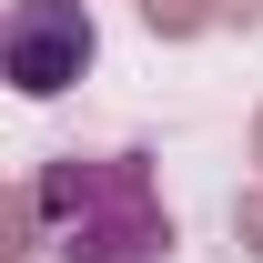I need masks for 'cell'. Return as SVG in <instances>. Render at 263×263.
I'll return each mask as SVG.
<instances>
[{
	"mask_svg": "<svg viewBox=\"0 0 263 263\" xmlns=\"http://www.w3.org/2000/svg\"><path fill=\"white\" fill-rule=\"evenodd\" d=\"M91 61H101L91 0H10V21H0V81L21 101H61Z\"/></svg>",
	"mask_w": 263,
	"mask_h": 263,
	"instance_id": "7a4b0ae2",
	"label": "cell"
},
{
	"mask_svg": "<svg viewBox=\"0 0 263 263\" xmlns=\"http://www.w3.org/2000/svg\"><path fill=\"white\" fill-rule=\"evenodd\" d=\"M233 253L263 263V182H243V193H233Z\"/></svg>",
	"mask_w": 263,
	"mask_h": 263,
	"instance_id": "5b68a950",
	"label": "cell"
},
{
	"mask_svg": "<svg viewBox=\"0 0 263 263\" xmlns=\"http://www.w3.org/2000/svg\"><path fill=\"white\" fill-rule=\"evenodd\" d=\"M142 31L152 41H202V31H223V21H213V0H142Z\"/></svg>",
	"mask_w": 263,
	"mask_h": 263,
	"instance_id": "277c9868",
	"label": "cell"
},
{
	"mask_svg": "<svg viewBox=\"0 0 263 263\" xmlns=\"http://www.w3.org/2000/svg\"><path fill=\"white\" fill-rule=\"evenodd\" d=\"M213 21L223 31H263V0H213Z\"/></svg>",
	"mask_w": 263,
	"mask_h": 263,
	"instance_id": "8992f818",
	"label": "cell"
},
{
	"mask_svg": "<svg viewBox=\"0 0 263 263\" xmlns=\"http://www.w3.org/2000/svg\"><path fill=\"white\" fill-rule=\"evenodd\" d=\"M253 182H263V101H253Z\"/></svg>",
	"mask_w": 263,
	"mask_h": 263,
	"instance_id": "52a82bcc",
	"label": "cell"
},
{
	"mask_svg": "<svg viewBox=\"0 0 263 263\" xmlns=\"http://www.w3.org/2000/svg\"><path fill=\"white\" fill-rule=\"evenodd\" d=\"M51 253V213H41V182H10L0 193V263H31Z\"/></svg>",
	"mask_w": 263,
	"mask_h": 263,
	"instance_id": "3957f363",
	"label": "cell"
},
{
	"mask_svg": "<svg viewBox=\"0 0 263 263\" xmlns=\"http://www.w3.org/2000/svg\"><path fill=\"white\" fill-rule=\"evenodd\" d=\"M31 182H41L61 263H172V243H182L152 152H51Z\"/></svg>",
	"mask_w": 263,
	"mask_h": 263,
	"instance_id": "6da1fadb",
	"label": "cell"
}]
</instances>
